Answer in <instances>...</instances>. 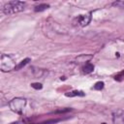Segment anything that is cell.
I'll return each instance as SVG.
<instances>
[{
	"label": "cell",
	"instance_id": "3957f363",
	"mask_svg": "<svg viewBox=\"0 0 124 124\" xmlns=\"http://www.w3.org/2000/svg\"><path fill=\"white\" fill-rule=\"evenodd\" d=\"M25 105H26V100L23 99V98H19V97L14 98L9 103L10 108L13 111L16 112V113H21L23 108H24V107H25Z\"/></svg>",
	"mask_w": 124,
	"mask_h": 124
},
{
	"label": "cell",
	"instance_id": "8fae6325",
	"mask_svg": "<svg viewBox=\"0 0 124 124\" xmlns=\"http://www.w3.org/2000/svg\"><path fill=\"white\" fill-rule=\"evenodd\" d=\"M123 78H124V71H122V72L118 73V74L114 77V79H115V80H117V81H121Z\"/></svg>",
	"mask_w": 124,
	"mask_h": 124
},
{
	"label": "cell",
	"instance_id": "5bb4252c",
	"mask_svg": "<svg viewBox=\"0 0 124 124\" xmlns=\"http://www.w3.org/2000/svg\"><path fill=\"white\" fill-rule=\"evenodd\" d=\"M112 5L113 6L120 7V8H124V1H117V2H114Z\"/></svg>",
	"mask_w": 124,
	"mask_h": 124
},
{
	"label": "cell",
	"instance_id": "9a60e30c",
	"mask_svg": "<svg viewBox=\"0 0 124 124\" xmlns=\"http://www.w3.org/2000/svg\"><path fill=\"white\" fill-rule=\"evenodd\" d=\"M102 124H106V123H102Z\"/></svg>",
	"mask_w": 124,
	"mask_h": 124
},
{
	"label": "cell",
	"instance_id": "5b68a950",
	"mask_svg": "<svg viewBox=\"0 0 124 124\" xmlns=\"http://www.w3.org/2000/svg\"><path fill=\"white\" fill-rule=\"evenodd\" d=\"M77 19H78V23H79L80 26H85V25H87V24L90 22V20H91V14L81 15V16H79Z\"/></svg>",
	"mask_w": 124,
	"mask_h": 124
},
{
	"label": "cell",
	"instance_id": "4fadbf2b",
	"mask_svg": "<svg viewBox=\"0 0 124 124\" xmlns=\"http://www.w3.org/2000/svg\"><path fill=\"white\" fill-rule=\"evenodd\" d=\"M60 121V119H51V120H48V121H45V122H42V123H38V124H54L56 122Z\"/></svg>",
	"mask_w": 124,
	"mask_h": 124
},
{
	"label": "cell",
	"instance_id": "7a4b0ae2",
	"mask_svg": "<svg viewBox=\"0 0 124 124\" xmlns=\"http://www.w3.org/2000/svg\"><path fill=\"white\" fill-rule=\"evenodd\" d=\"M16 64L14 59L8 55V54H2L1 56V60H0V69L3 72H9L13 69L16 68Z\"/></svg>",
	"mask_w": 124,
	"mask_h": 124
},
{
	"label": "cell",
	"instance_id": "277c9868",
	"mask_svg": "<svg viewBox=\"0 0 124 124\" xmlns=\"http://www.w3.org/2000/svg\"><path fill=\"white\" fill-rule=\"evenodd\" d=\"M113 124H124V110L116 109L112 112Z\"/></svg>",
	"mask_w": 124,
	"mask_h": 124
},
{
	"label": "cell",
	"instance_id": "52a82bcc",
	"mask_svg": "<svg viewBox=\"0 0 124 124\" xmlns=\"http://www.w3.org/2000/svg\"><path fill=\"white\" fill-rule=\"evenodd\" d=\"M65 95L67 97H75V96H84V93L82 91H79V90H74V91L65 93Z\"/></svg>",
	"mask_w": 124,
	"mask_h": 124
},
{
	"label": "cell",
	"instance_id": "8992f818",
	"mask_svg": "<svg viewBox=\"0 0 124 124\" xmlns=\"http://www.w3.org/2000/svg\"><path fill=\"white\" fill-rule=\"evenodd\" d=\"M30 61H31V59H30V58H25V59H23L22 61H20V62H19V63H18V64L16 66L15 70H16V71L20 70V69H21V68H23V67H24L26 64H28Z\"/></svg>",
	"mask_w": 124,
	"mask_h": 124
},
{
	"label": "cell",
	"instance_id": "9c48e42d",
	"mask_svg": "<svg viewBox=\"0 0 124 124\" xmlns=\"http://www.w3.org/2000/svg\"><path fill=\"white\" fill-rule=\"evenodd\" d=\"M48 7H49V5H47V4H41V5L35 7V12H42V11L47 9Z\"/></svg>",
	"mask_w": 124,
	"mask_h": 124
},
{
	"label": "cell",
	"instance_id": "30bf717a",
	"mask_svg": "<svg viewBox=\"0 0 124 124\" xmlns=\"http://www.w3.org/2000/svg\"><path fill=\"white\" fill-rule=\"evenodd\" d=\"M104 82L103 81H98V82H96L95 83V85H94V89H96V90H101V89H103L104 88Z\"/></svg>",
	"mask_w": 124,
	"mask_h": 124
},
{
	"label": "cell",
	"instance_id": "ba28073f",
	"mask_svg": "<svg viewBox=\"0 0 124 124\" xmlns=\"http://www.w3.org/2000/svg\"><path fill=\"white\" fill-rule=\"evenodd\" d=\"M94 70V66L91 63H86L83 67H82V71L84 74H89Z\"/></svg>",
	"mask_w": 124,
	"mask_h": 124
},
{
	"label": "cell",
	"instance_id": "7c38bea8",
	"mask_svg": "<svg viewBox=\"0 0 124 124\" xmlns=\"http://www.w3.org/2000/svg\"><path fill=\"white\" fill-rule=\"evenodd\" d=\"M31 87H33L34 89L39 90V89H42L43 88V85L40 82H34V83H31Z\"/></svg>",
	"mask_w": 124,
	"mask_h": 124
},
{
	"label": "cell",
	"instance_id": "6da1fadb",
	"mask_svg": "<svg viewBox=\"0 0 124 124\" xmlns=\"http://www.w3.org/2000/svg\"><path fill=\"white\" fill-rule=\"evenodd\" d=\"M25 3L21 2V1H11L8 2L5 6H4V13L6 15H13L16 13H18L20 11H22L24 9Z\"/></svg>",
	"mask_w": 124,
	"mask_h": 124
}]
</instances>
